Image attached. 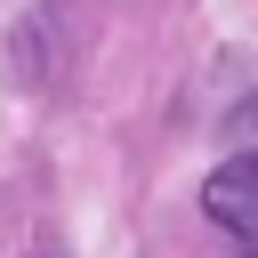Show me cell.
<instances>
[{"instance_id": "cell-1", "label": "cell", "mask_w": 258, "mask_h": 258, "mask_svg": "<svg viewBox=\"0 0 258 258\" xmlns=\"http://www.w3.org/2000/svg\"><path fill=\"white\" fill-rule=\"evenodd\" d=\"M202 210L234 234V258H258V145L250 153H226L202 177Z\"/></svg>"}]
</instances>
